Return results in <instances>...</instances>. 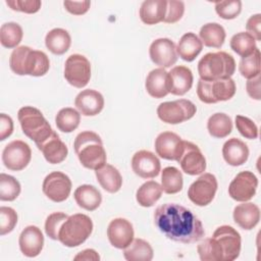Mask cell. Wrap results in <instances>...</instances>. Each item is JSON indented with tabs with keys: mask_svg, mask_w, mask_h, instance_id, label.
Returning a JSON list of instances; mask_svg holds the SVG:
<instances>
[{
	"mask_svg": "<svg viewBox=\"0 0 261 261\" xmlns=\"http://www.w3.org/2000/svg\"><path fill=\"white\" fill-rule=\"evenodd\" d=\"M18 244L21 253L33 258L41 253L44 246V236L38 226L29 225L21 231Z\"/></svg>",
	"mask_w": 261,
	"mask_h": 261,
	"instance_id": "ffe728a7",
	"label": "cell"
},
{
	"mask_svg": "<svg viewBox=\"0 0 261 261\" xmlns=\"http://www.w3.org/2000/svg\"><path fill=\"white\" fill-rule=\"evenodd\" d=\"M6 4L12 10L24 13H36L42 5L40 0H6Z\"/></svg>",
	"mask_w": 261,
	"mask_h": 261,
	"instance_id": "c3c4849f",
	"label": "cell"
},
{
	"mask_svg": "<svg viewBox=\"0 0 261 261\" xmlns=\"http://www.w3.org/2000/svg\"><path fill=\"white\" fill-rule=\"evenodd\" d=\"M230 48L241 57H246L256 50V40L249 33L240 32L231 37Z\"/></svg>",
	"mask_w": 261,
	"mask_h": 261,
	"instance_id": "f35d334b",
	"label": "cell"
},
{
	"mask_svg": "<svg viewBox=\"0 0 261 261\" xmlns=\"http://www.w3.org/2000/svg\"><path fill=\"white\" fill-rule=\"evenodd\" d=\"M73 197L76 204L88 211L96 210L102 202L100 191L92 185H82L77 187L73 193Z\"/></svg>",
	"mask_w": 261,
	"mask_h": 261,
	"instance_id": "4316f807",
	"label": "cell"
},
{
	"mask_svg": "<svg viewBox=\"0 0 261 261\" xmlns=\"http://www.w3.org/2000/svg\"><path fill=\"white\" fill-rule=\"evenodd\" d=\"M202 49L203 44L199 37L194 33H187L178 41L176 53L182 60L191 62L196 59Z\"/></svg>",
	"mask_w": 261,
	"mask_h": 261,
	"instance_id": "f546056e",
	"label": "cell"
},
{
	"mask_svg": "<svg viewBox=\"0 0 261 261\" xmlns=\"http://www.w3.org/2000/svg\"><path fill=\"white\" fill-rule=\"evenodd\" d=\"M207 129L213 138L222 139L227 137L232 130L231 118L225 113H214L207 121Z\"/></svg>",
	"mask_w": 261,
	"mask_h": 261,
	"instance_id": "836d02e7",
	"label": "cell"
},
{
	"mask_svg": "<svg viewBox=\"0 0 261 261\" xmlns=\"http://www.w3.org/2000/svg\"><path fill=\"white\" fill-rule=\"evenodd\" d=\"M74 260H94L98 261L100 260V256L98 253L93 249H86L82 252H80L75 257Z\"/></svg>",
	"mask_w": 261,
	"mask_h": 261,
	"instance_id": "db71d44e",
	"label": "cell"
},
{
	"mask_svg": "<svg viewBox=\"0 0 261 261\" xmlns=\"http://www.w3.org/2000/svg\"><path fill=\"white\" fill-rule=\"evenodd\" d=\"M9 65L11 70L18 75L42 76L50 68V61L46 53L34 50L29 46H19L13 49Z\"/></svg>",
	"mask_w": 261,
	"mask_h": 261,
	"instance_id": "7a4b0ae2",
	"label": "cell"
},
{
	"mask_svg": "<svg viewBox=\"0 0 261 261\" xmlns=\"http://www.w3.org/2000/svg\"><path fill=\"white\" fill-rule=\"evenodd\" d=\"M64 77L69 85L82 89L91 79L90 61L81 54L70 55L64 64Z\"/></svg>",
	"mask_w": 261,
	"mask_h": 261,
	"instance_id": "9c48e42d",
	"label": "cell"
},
{
	"mask_svg": "<svg viewBox=\"0 0 261 261\" xmlns=\"http://www.w3.org/2000/svg\"><path fill=\"white\" fill-rule=\"evenodd\" d=\"M132 168L142 178H153L159 174L161 164L154 153L147 150H140L132 158Z\"/></svg>",
	"mask_w": 261,
	"mask_h": 261,
	"instance_id": "e0dca14e",
	"label": "cell"
},
{
	"mask_svg": "<svg viewBox=\"0 0 261 261\" xmlns=\"http://www.w3.org/2000/svg\"><path fill=\"white\" fill-rule=\"evenodd\" d=\"M23 32L21 27L13 21L5 22L0 29V42L3 47L11 49L21 42Z\"/></svg>",
	"mask_w": 261,
	"mask_h": 261,
	"instance_id": "74e56055",
	"label": "cell"
},
{
	"mask_svg": "<svg viewBox=\"0 0 261 261\" xmlns=\"http://www.w3.org/2000/svg\"><path fill=\"white\" fill-rule=\"evenodd\" d=\"M239 71L245 79L251 80L260 75V50H256L249 56L242 57L239 64Z\"/></svg>",
	"mask_w": 261,
	"mask_h": 261,
	"instance_id": "60d3db41",
	"label": "cell"
},
{
	"mask_svg": "<svg viewBox=\"0 0 261 261\" xmlns=\"http://www.w3.org/2000/svg\"><path fill=\"white\" fill-rule=\"evenodd\" d=\"M184 149V141L172 132H163L155 140L157 155L166 160H177Z\"/></svg>",
	"mask_w": 261,
	"mask_h": 261,
	"instance_id": "ac0fdd59",
	"label": "cell"
},
{
	"mask_svg": "<svg viewBox=\"0 0 261 261\" xmlns=\"http://www.w3.org/2000/svg\"><path fill=\"white\" fill-rule=\"evenodd\" d=\"M258 178L248 170L239 172L231 180L228 187V194L231 199L238 202H247L251 200L257 191Z\"/></svg>",
	"mask_w": 261,
	"mask_h": 261,
	"instance_id": "4fadbf2b",
	"label": "cell"
},
{
	"mask_svg": "<svg viewBox=\"0 0 261 261\" xmlns=\"http://www.w3.org/2000/svg\"><path fill=\"white\" fill-rule=\"evenodd\" d=\"M260 25H261V14H259V13L250 16V18L248 19V21L246 23V29L248 31L247 33H249L251 36H253V38L256 41H261Z\"/></svg>",
	"mask_w": 261,
	"mask_h": 261,
	"instance_id": "f907efd6",
	"label": "cell"
},
{
	"mask_svg": "<svg viewBox=\"0 0 261 261\" xmlns=\"http://www.w3.org/2000/svg\"><path fill=\"white\" fill-rule=\"evenodd\" d=\"M185 12V3L182 1L169 0L166 4V12L163 21L166 23H174L178 21Z\"/></svg>",
	"mask_w": 261,
	"mask_h": 261,
	"instance_id": "7dc6e473",
	"label": "cell"
},
{
	"mask_svg": "<svg viewBox=\"0 0 261 261\" xmlns=\"http://www.w3.org/2000/svg\"><path fill=\"white\" fill-rule=\"evenodd\" d=\"M71 186V180L68 175L60 171H53L44 178L42 190L48 199L59 203L68 198Z\"/></svg>",
	"mask_w": 261,
	"mask_h": 261,
	"instance_id": "7c38bea8",
	"label": "cell"
},
{
	"mask_svg": "<svg viewBox=\"0 0 261 261\" xmlns=\"http://www.w3.org/2000/svg\"><path fill=\"white\" fill-rule=\"evenodd\" d=\"M246 88H247V93L251 98H253L255 100H260L261 99V96H260V75H257L256 77L248 80Z\"/></svg>",
	"mask_w": 261,
	"mask_h": 261,
	"instance_id": "f5cc1de1",
	"label": "cell"
},
{
	"mask_svg": "<svg viewBox=\"0 0 261 261\" xmlns=\"http://www.w3.org/2000/svg\"><path fill=\"white\" fill-rule=\"evenodd\" d=\"M32 159L30 146L20 140L8 143L2 152V161L6 168L13 171L24 169Z\"/></svg>",
	"mask_w": 261,
	"mask_h": 261,
	"instance_id": "8fae6325",
	"label": "cell"
},
{
	"mask_svg": "<svg viewBox=\"0 0 261 261\" xmlns=\"http://www.w3.org/2000/svg\"><path fill=\"white\" fill-rule=\"evenodd\" d=\"M68 218L63 212L51 213L45 221V232L52 240H58V232L62 223Z\"/></svg>",
	"mask_w": 261,
	"mask_h": 261,
	"instance_id": "f6af8a7d",
	"label": "cell"
},
{
	"mask_svg": "<svg viewBox=\"0 0 261 261\" xmlns=\"http://www.w3.org/2000/svg\"><path fill=\"white\" fill-rule=\"evenodd\" d=\"M193 80V73L189 67L175 66L168 72V92L172 95L182 96L191 90Z\"/></svg>",
	"mask_w": 261,
	"mask_h": 261,
	"instance_id": "7402d4cb",
	"label": "cell"
},
{
	"mask_svg": "<svg viewBox=\"0 0 261 261\" xmlns=\"http://www.w3.org/2000/svg\"><path fill=\"white\" fill-rule=\"evenodd\" d=\"M212 237L222 250V261H233L239 257L242 240L240 233L232 226L221 225L215 229Z\"/></svg>",
	"mask_w": 261,
	"mask_h": 261,
	"instance_id": "5bb4252c",
	"label": "cell"
},
{
	"mask_svg": "<svg viewBox=\"0 0 261 261\" xmlns=\"http://www.w3.org/2000/svg\"><path fill=\"white\" fill-rule=\"evenodd\" d=\"M234 70L233 57L224 51L207 53L198 62V72L203 81L230 77Z\"/></svg>",
	"mask_w": 261,
	"mask_h": 261,
	"instance_id": "277c9868",
	"label": "cell"
},
{
	"mask_svg": "<svg viewBox=\"0 0 261 261\" xmlns=\"http://www.w3.org/2000/svg\"><path fill=\"white\" fill-rule=\"evenodd\" d=\"M17 223V213L11 207H0V234L4 236L13 230Z\"/></svg>",
	"mask_w": 261,
	"mask_h": 261,
	"instance_id": "ee69618b",
	"label": "cell"
},
{
	"mask_svg": "<svg viewBox=\"0 0 261 261\" xmlns=\"http://www.w3.org/2000/svg\"><path fill=\"white\" fill-rule=\"evenodd\" d=\"M181 172L173 166L163 168L161 172V188L166 194H176L181 191L184 186Z\"/></svg>",
	"mask_w": 261,
	"mask_h": 261,
	"instance_id": "d590c367",
	"label": "cell"
},
{
	"mask_svg": "<svg viewBox=\"0 0 261 261\" xmlns=\"http://www.w3.org/2000/svg\"><path fill=\"white\" fill-rule=\"evenodd\" d=\"M184 172L190 175L202 174L206 169V159L197 145L184 141V149L176 160Z\"/></svg>",
	"mask_w": 261,
	"mask_h": 261,
	"instance_id": "9a60e30c",
	"label": "cell"
},
{
	"mask_svg": "<svg viewBox=\"0 0 261 261\" xmlns=\"http://www.w3.org/2000/svg\"><path fill=\"white\" fill-rule=\"evenodd\" d=\"M153 255L151 245L143 239H135L123 249V256L127 261H151Z\"/></svg>",
	"mask_w": 261,
	"mask_h": 261,
	"instance_id": "d6a6232c",
	"label": "cell"
},
{
	"mask_svg": "<svg viewBox=\"0 0 261 261\" xmlns=\"http://www.w3.org/2000/svg\"><path fill=\"white\" fill-rule=\"evenodd\" d=\"M197 251L202 261H222L223 260L222 250L218 242L213 237L207 238L204 241H202L198 245Z\"/></svg>",
	"mask_w": 261,
	"mask_h": 261,
	"instance_id": "ab89813d",
	"label": "cell"
},
{
	"mask_svg": "<svg viewBox=\"0 0 261 261\" xmlns=\"http://www.w3.org/2000/svg\"><path fill=\"white\" fill-rule=\"evenodd\" d=\"M151 60L161 68L173 65L177 60L175 44L167 38H160L152 42L149 49Z\"/></svg>",
	"mask_w": 261,
	"mask_h": 261,
	"instance_id": "2e32d148",
	"label": "cell"
},
{
	"mask_svg": "<svg viewBox=\"0 0 261 261\" xmlns=\"http://www.w3.org/2000/svg\"><path fill=\"white\" fill-rule=\"evenodd\" d=\"M154 222L166 238L174 242L192 244L205 236L201 220L190 209L175 203L158 206L154 213Z\"/></svg>",
	"mask_w": 261,
	"mask_h": 261,
	"instance_id": "6da1fadb",
	"label": "cell"
},
{
	"mask_svg": "<svg viewBox=\"0 0 261 261\" xmlns=\"http://www.w3.org/2000/svg\"><path fill=\"white\" fill-rule=\"evenodd\" d=\"M13 132V120L12 118L5 114H0V141H4Z\"/></svg>",
	"mask_w": 261,
	"mask_h": 261,
	"instance_id": "816d5d0a",
	"label": "cell"
},
{
	"mask_svg": "<svg viewBox=\"0 0 261 261\" xmlns=\"http://www.w3.org/2000/svg\"><path fill=\"white\" fill-rule=\"evenodd\" d=\"M77 110L85 116H94L99 114L104 107V98L96 90L87 89L77 94L74 100Z\"/></svg>",
	"mask_w": 261,
	"mask_h": 261,
	"instance_id": "44dd1931",
	"label": "cell"
},
{
	"mask_svg": "<svg viewBox=\"0 0 261 261\" xmlns=\"http://www.w3.org/2000/svg\"><path fill=\"white\" fill-rule=\"evenodd\" d=\"M74 152L82 165L96 170L106 164V151L100 136L91 130L80 133L73 143Z\"/></svg>",
	"mask_w": 261,
	"mask_h": 261,
	"instance_id": "3957f363",
	"label": "cell"
},
{
	"mask_svg": "<svg viewBox=\"0 0 261 261\" xmlns=\"http://www.w3.org/2000/svg\"><path fill=\"white\" fill-rule=\"evenodd\" d=\"M202 44L207 47L219 49L225 40V31L223 27L217 22H209L204 24L199 32Z\"/></svg>",
	"mask_w": 261,
	"mask_h": 261,
	"instance_id": "1f68e13d",
	"label": "cell"
},
{
	"mask_svg": "<svg viewBox=\"0 0 261 261\" xmlns=\"http://www.w3.org/2000/svg\"><path fill=\"white\" fill-rule=\"evenodd\" d=\"M148 94L156 99L165 97L168 92V72L164 68H155L151 70L145 83Z\"/></svg>",
	"mask_w": 261,
	"mask_h": 261,
	"instance_id": "484cf974",
	"label": "cell"
},
{
	"mask_svg": "<svg viewBox=\"0 0 261 261\" xmlns=\"http://www.w3.org/2000/svg\"><path fill=\"white\" fill-rule=\"evenodd\" d=\"M63 5L65 9L73 14V15H82L85 14L91 5V2L86 0V1H64Z\"/></svg>",
	"mask_w": 261,
	"mask_h": 261,
	"instance_id": "681fc988",
	"label": "cell"
},
{
	"mask_svg": "<svg viewBox=\"0 0 261 261\" xmlns=\"http://www.w3.org/2000/svg\"><path fill=\"white\" fill-rule=\"evenodd\" d=\"M236 90V84L231 77L213 81H203L200 79L197 85V95L206 104L227 101L234 96Z\"/></svg>",
	"mask_w": 261,
	"mask_h": 261,
	"instance_id": "52a82bcc",
	"label": "cell"
},
{
	"mask_svg": "<svg viewBox=\"0 0 261 261\" xmlns=\"http://www.w3.org/2000/svg\"><path fill=\"white\" fill-rule=\"evenodd\" d=\"M162 192V188L157 181L149 180L138 189L136 199L142 207H151L160 199Z\"/></svg>",
	"mask_w": 261,
	"mask_h": 261,
	"instance_id": "e575fe53",
	"label": "cell"
},
{
	"mask_svg": "<svg viewBox=\"0 0 261 261\" xmlns=\"http://www.w3.org/2000/svg\"><path fill=\"white\" fill-rule=\"evenodd\" d=\"M37 147L43 153L45 159L51 164L61 163L68 154L66 145L59 139L55 130Z\"/></svg>",
	"mask_w": 261,
	"mask_h": 261,
	"instance_id": "603a6c76",
	"label": "cell"
},
{
	"mask_svg": "<svg viewBox=\"0 0 261 261\" xmlns=\"http://www.w3.org/2000/svg\"><path fill=\"white\" fill-rule=\"evenodd\" d=\"M17 118L22 133L33 140L36 146L44 142L53 133L51 125L38 108L33 106L21 107L17 112Z\"/></svg>",
	"mask_w": 261,
	"mask_h": 261,
	"instance_id": "5b68a950",
	"label": "cell"
},
{
	"mask_svg": "<svg viewBox=\"0 0 261 261\" xmlns=\"http://www.w3.org/2000/svg\"><path fill=\"white\" fill-rule=\"evenodd\" d=\"M222 156L226 163L231 166H240L249 158V148L241 140L231 138L222 147Z\"/></svg>",
	"mask_w": 261,
	"mask_h": 261,
	"instance_id": "d4e9b609",
	"label": "cell"
},
{
	"mask_svg": "<svg viewBox=\"0 0 261 261\" xmlns=\"http://www.w3.org/2000/svg\"><path fill=\"white\" fill-rule=\"evenodd\" d=\"M165 0H147L144 1L140 8L141 20L149 25L163 21L166 12Z\"/></svg>",
	"mask_w": 261,
	"mask_h": 261,
	"instance_id": "f1b7e54d",
	"label": "cell"
},
{
	"mask_svg": "<svg viewBox=\"0 0 261 261\" xmlns=\"http://www.w3.org/2000/svg\"><path fill=\"white\" fill-rule=\"evenodd\" d=\"M92 231V219L86 214L76 213L68 216L62 223L58 232V241L65 247H77L90 237Z\"/></svg>",
	"mask_w": 261,
	"mask_h": 261,
	"instance_id": "8992f818",
	"label": "cell"
},
{
	"mask_svg": "<svg viewBox=\"0 0 261 261\" xmlns=\"http://www.w3.org/2000/svg\"><path fill=\"white\" fill-rule=\"evenodd\" d=\"M215 11L223 19H233L242 11L240 0H225L215 2Z\"/></svg>",
	"mask_w": 261,
	"mask_h": 261,
	"instance_id": "7bdbcfd3",
	"label": "cell"
},
{
	"mask_svg": "<svg viewBox=\"0 0 261 261\" xmlns=\"http://www.w3.org/2000/svg\"><path fill=\"white\" fill-rule=\"evenodd\" d=\"M196 111V105L192 101L179 99L161 103L157 108V115L165 123L177 124L191 119Z\"/></svg>",
	"mask_w": 261,
	"mask_h": 261,
	"instance_id": "ba28073f",
	"label": "cell"
},
{
	"mask_svg": "<svg viewBox=\"0 0 261 261\" xmlns=\"http://www.w3.org/2000/svg\"><path fill=\"white\" fill-rule=\"evenodd\" d=\"M81 114L71 107H65L58 111L55 117V123L59 130L63 133L73 132L80 124Z\"/></svg>",
	"mask_w": 261,
	"mask_h": 261,
	"instance_id": "8d00e7d4",
	"label": "cell"
},
{
	"mask_svg": "<svg viewBox=\"0 0 261 261\" xmlns=\"http://www.w3.org/2000/svg\"><path fill=\"white\" fill-rule=\"evenodd\" d=\"M46 47L50 52L56 55L64 54L70 47L71 38L67 31L56 28L47 33L45 38Z\"/></svg>",
	"mask_w": 261,
	"mask_h": 261,
	"instance_id": "4dcf8cb0",
	"label": "cell"
},
{
	"mask_svg": "<svg viewBox=\"0 0 261 261\" xmlns=\"http://www.w3.org/2000/svg\"><path fill=\"white\" fill-rule=\"evenodd\" d=\"M95 174L100 186L108 193H116L122 186V177L117 168L111 164H104L95 170Z\"/></svg>",
	"mask_w": 261,
	"mask_h": 261,
	"instance_id": "83f0119b",
	"label": "cell"
},
{
	"mask_svg": "<svg viewBox=\"0 0 261 261\" xmlns=\"http://www.w3.org/2000/svg\"><path fill=\"white\" fill-rule=\"evenodd\" d=\"M110 244L116 249H124L134 241L133 224L125 218H115L107 227Z\"/></svg>",
	"mask_w": 261,
	"mask_h": 261,
	"instance_id": "d6986e66",
	"label": "cell"
},
{
	"mask_svg": "<svg viewBox=\"0 0 261 261\" xmlns=\"http://www.w3.org/2000/svg\"><path fill=\"white\" fill-rule=\"evenodd\" d=\"M20 194L19 181L6 173L0 174V200L14 201Z\"/></svg>",
	"mask_w": 261,
	"mask_h": 261,
	"instance_id": "b9f144b4",
	"label": "cell"
},
{
	"mask_svg": "<svg viewBox=\"0 0 261 261\" xmlns=\"http://www.w3.org/2000/svg\"><path fill=\"white\" fill-rule=\"evenodd\" d=\"M233 220L243 229H253L260 220L259 207L251 202L239 204L233 209Z\"/></svg>",
	"mask_w": 261,
	"mask_h": 261,
	"instance_id": "cb8c5ba5",
	"label": "cell"
},
{
	"mask_svg": "<svg viewBox=\"0 0 261 261\" xmlns=\"http://www.w3.org/2000/svg\"><path fill=\"white\" fill-rule=\"evenodd\" d=\"M236 126L240 134L246 139L254 140L258 138V127L255 122L250 118L243 115H237Z\"/></svg>",
	"mask_w": 261,
	"mask_h": 261,
	"instance_id": "bcb514c9",
	"label": "cell"
},
{
	"mask_svg": "<svg viewBox=\"0 0 261 261\" xmlns=\"http://www.w3.org/2000/svg\"><path fill=\"white\" fill-rule=\"evenodd\" d=\"M217 187L218 184L214 174L203 173L190 186L188 197L197 206H207L214 199Z\"/></svg>",
	"mask_w": 261,
	"mask_h": 261,
	"instance_id": "30bf717a",
	"label": "cell"
}]
</instances>
